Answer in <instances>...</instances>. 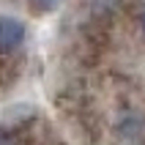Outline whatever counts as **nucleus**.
Returning a JSON list of instances; mask_svg holds the SVG:
<instances>
[{
	"label": "nucleus",
	"instance_id": "nucleus-1",
	"mask_svg": "<svg viewBox=\"0 0 145 145\" xmlns=\"http://www.w3.org/2000/svg\"><path fill=\"white\" fill-rule=\"evenodd\" d=\"M25 22H19L16 16H0V52L16 49L25 41Z\"/></svg>",
	"mask_w": 145,
	"mask_h": 145
},
{
	"label": "nucleus",
	"instance_id": "nucleus-2",
	"mask_svg": "<svg viewBox=\"0 0 145 145\" xmlns=\"http://www.w3.org/2000/svg\"><path fill=\"white\" fill-rule=\"evenodd\" d=\"M63 0H30V6L39 11V14H49V11H55Z\"/></svg>",
	"mask_w": 145,
	"mask_h": 145
},
{
	"label": "nucleus",
	"instance_id": "nucleus-3",
	"mask_svg": "<svg viewBox=\"0 0 145 145\" xmlns=\"http://www.w3.org/2000/svg\"><path fill=\"white\" fill-rule=\"evenodd\" d=\"M118 6V0H93V11H110V8H115Z\"/></svg>",
	"mask_w": 145,
	"mask_h": 145
},
{
	"label": "nucleus",
	"instance_id": "nucleus-4",
	"mask_svg": "<svg viewBox=\"0 0 145 145\" xmlns=\"http://www.w3.org/2000/svg\"><path fill=\"white\" fill-rule=\"evenodd\" d=\"M142 30H145V11H142Z\"/></svg>",
	"mask_w": 145,
	"mask_h": 145
}]
</instances>
